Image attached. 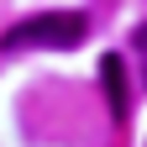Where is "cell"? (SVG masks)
<instances>
[{"instance_id":"1","label":"cell","mask_w":147,"mask_h":147,"mask_svg":"<svg viewBox=\"0 0 147 147\" xmlns=\"http://www.w3.org/2000/svg\"><path fill=\"white\" fill-rule=\"evenodd\" d=\"M84 32H89V21L79 11H47V16H32V21L11 26L0 37V47L5 53H21V47H74V42H84Z\"/></svg>"},{"instance_id":"2","label":"cell","mask_w":147,"mask_h":147,"mask_svg":"<svg viewBox=\"0 0 147 147\" xmlns=\"http://www.w3.org/2000/svg\"><path fill=\"white\" fill-rule=\"evenodd\" d=\"M100 84H105V100H110V116L126 121V110H131V100H126V63L110 53V58L100 63Z\"/></svg>"},{"instance_id":"3","label":"cell","mask_w":147,"mask_h":147,"mask_svg":"<svg viewBox=\"0 0 147 147\" xmlns=\"http://www.w3.org/2000/svg\"><path fill=\"white\" fill-rule=\"evenodd\" d=\"M131 47H137V58H142V79H147V26H137V37H131Z\"/></svg>"}]
</instances>
